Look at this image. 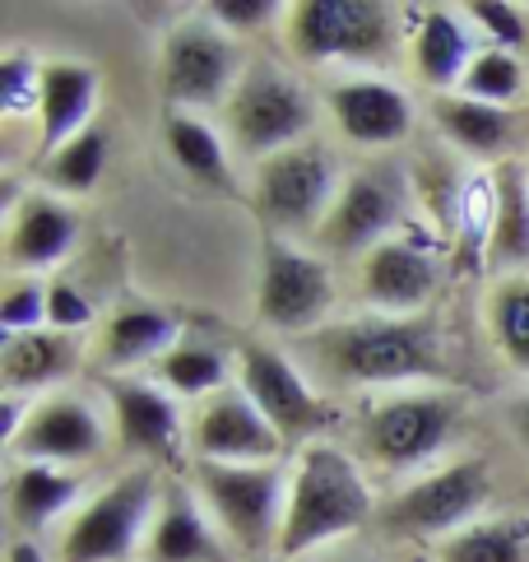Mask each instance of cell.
Segmentation results:
<instances>
[{"label":"cell","mask_w":529,"mask_h":562,"mask_svg":"<svg viewBox=\"0 0 529 562\" xmlns=\"http://www.w3.org/2000/svg\"><path fill=\"white\" fill-rule=\"evenodd\" d=\"M497 172V224H493V247H487V270L506 274H529V168L506 158L493 168Z\"/></svg>","instance_id":"cell-26"},{"label":"cell","mask_w":529,"mask_h":562,"mask_svg":"<svg viewBox=\"0 0 529 562\" xmlns=\"http://www.w3.org/2000/svg\"><path fill=\"white\" fill-rule=\"evenodd\" d=\"M330 312H335V274L320 256L289 247V243L264 247L260 293H256L260 326L307 339L330 326Z\"/></svg>","instance_id":"cell-12"},{"label":"cell","mask_w":529,"mask_h":562,"mask_svg":"<svg viewBox=\"0 0 529 562\" xmlns=\"http://www.w3.org/2000/svg\"><path fill=\"white\" fill-rule=\"evenodd\" d=\"M339 191H344L339 158L325 145H316V139L256 164V214L274 233L320 237Z\"/></svg>","instance_id":"cell-7"},{"label":"cell","mask_w":529,"mask_h":562,"mask_svg":"<svg viewBox=\"0 0 529 562\" xmlns=\"http://www.w3.org/2000/svg\"><path fill=\"white\" fill-rule=\"evenodd\" d=\"M168 154L177 158V168L205 182L214 191H233V158L223 149L218 131L200 112H172L168 116Z\"/></svg>","instance_id":"cell-28"},{"label":"cell","mask_w":529,"mask_h":562,"mask_svg":"<svg viewBox=\"0 0 529 562\" xmlns=\"http://www.w3.org/2000/svg\"><path fill=\"white\" fill-rule=\"evenodd\" d=\"M79 368V345L66 330H33V335H5L0 349V376H5L10 395H29L60 386Z\"/></svg>","instance_id":"cell-22"},{"label":"cell","mask_w":529,"mask_h":562,"mask_svg":"<svg viewBox=\"0 0 529 562\" xmlns=\"http://www.w3.org/2000/svg\"><path fill=\"white\" fill-rule=\"evenodd\" d=\"M181 345V326L158 307H121L103 326V363L116 372L162 363Z\"/></svg>","instance_id":"cell-25"},{"label":"cell","mask_w":529,"mask_h":562,"mask_svg":"<svg viewBox=\"0 0 529 562\" xmlns=\"http://www.w3.org/2000/svg\"><path fill=\"white\" fill-rule=\"evenodd\" d=\"M283 10H289V5H274V0H214L210 19L223 33L237 37V33H256V29L283 24Z\"/></svg>","instance_id":"cell-38"},{"label":"cell","mask_w":529,"mask_h":562,"mask_svg":"<svg viewBox=\"0 0 529 562\" xmlns=\"http://www.w3.org/2000/svg\"><path fill=\"white\" fill-rule=\"evenodd\" d=\"M376 497L362 474V460L335 441H307L293 465L289 516H283L279 558H316L344 535L372 526Z\"/></svg>","instance_id":"cell-2"},{"label":"cell","mask_w":529,"mask_h":562,"mask_svg":"<svg viewBox=\"0 0 529 562\" xmlns=\"http://www.w3.org/2000/svg\"><path fill=\"white\" fill-rule=\"evenodd\" d=\"M223 112H228L233 145L251 164H264V158H274L293 145H307V135L316 126V98L307 93V85L270 61L247 66Z\"/></svg>","instance_id":"cell-5"},{"label":"cell","mask_w":529,"mask_h":562,"mask_svg":"<svg viewBox=\"0 0 529 562\" xmlns=\"http://www.w3.org/2000/svg\"><path fill=\"white\" fill-rule=\"evenodd\" d=\"M330 112L339 135L358 149H395L409 139L418 108L399 85L381 75H344L330 85Z\"/></svg>","instance_id":"cell-16"},{"label":"cell","mask_w":529,"mask_h":562,"mask_svg":"<svg viewBox=\"0 0 529 562\" xmlns=\"http://www.w3.org/2000/svg\"><path fill=\"white\" fill-rule=\"evenodd\" d=\"M158 381L181 400H210L228 386V358L210 345L181 339V345L158 363Z\"/></svg>","instance_id":"cell-31"},{"label":"cell","mask_w":529,"mask_h":562,"mask_svg":"<svg viewBox=\"0 0 529 562\" xmlns=\"http://www.w3.org/2000/svg\"><path fill=\"white\" fill-rule=\"evenodd\" d=\"M316 562H353V558H344V553H316Z\"/></svg>","instance_id":"cell-42"},{"label":"cell","mask_w":529,"mask_h":562,"mask_svg":"<svg viewBox=\"0 0 529 562\" xmlns=\"http://www.w3.org/2000/svg\"><path fill=\"white\" fill-rule=\"evenodd\" d=\"M10 562H52V558L43 553L37 539H14V544H10Z\"/></svg>","instance_id":"cell-41"},{"label":"cell","mask_w":529,"mask_h":562,"mask_svg":"<svg viewBox=\"0 0 529 562\" xmlns=\"http://www.w3.org/2000/svg\"><path fill=\"white\" fill-rule=\"evenodd\" d=\"M108 391H112V405H116L121 447H131L149 460H172L181 451V441H187L191 428H181L177 400L168 391L149 386V381H131V376H116Z\"/></svg>","instance_id":"cell-18"},{"label":"cell","mask_w":529,"mask_h":562,"mask_svg":"<svg viewBox=\"0 0 529 562\" xmlns=\"http://www.w3.org/2000/svg\"><path fill=\"white\" fill-rule=\"evenodd\" d=\"M289 484L293 470L274 465H195V488L210 502V516L218 520V530H228V539L241 553H264L279 549L283 516H289Z\"/></svg>","instance_id":"cell-8"},{"label":"cell","mask_w":529,"mask_h":562,"mask_svg":"<svg viewBox=\"0 0 529 562\" xmlns=\"http://www.w3.org/2000/svg\"><path fill=\"white\" fill-rule=\"evenodd\" d=\"M464 98H479V103H493V108H511L516 98L525 93V66L516 61V52H502V47H483L474 56V66L464 70L460 89Z\"/></svg>","instance_id":"cell-33"},{"label":"cell","mask_w":529,"mask_h":562,"mask_svg":"<svg viewBox=\"0 0 529 562\" xmlns=\"http://www.w3.org/2000/svg\"><path fill=\"white\" fill-rule=\"evenodd\" d=\"M47 303H52V289L37 274L14 279V284L5 289V297H0V326H5V335L43 330L47 326Z\"/></svg>","instance_id":"cell-36"},{"label":"cell","mask_w":529,"mask_h":562,"mask_svg":"<svg viewBox=\"0 0 529 562\" xmlns=\"http://www.w3.org/2000/svg\"><path fill=\"white\" fill-rule=\"evenodd\" d=\"M237 386L256 400V409L270 418L283 437H307L320 428V391L289 353L274 345H241L237 349Z\"/></svg>","instance_id":"cell-15"},{"label":"cell","mask_w":529,"mask_h":562,"mask_svg":"<svg viewBox=\"0 0 529 562\" xmlns=\"http://www.w3.org/2000/svg\"><path fill=\"white\" fill-rule=\"evenodd\" d=\"M43 79L47 66L29 52H10L0 61V112L5 116H29V112H43Z\"/></svg>","instance_id":"cell-35"},{"label":"cell","mask_w":529,"mask_h":562,"mask_svg":"<svg viewBox=\"0 0 529 562\" xmlns=\"http://www.w3.org/2000/svg\"><path fill=\"white\" fill-rule=\"evenodd\" d=\"M108 447V418L85 395L33 400L19 437L5 447L10 465H89Z\"/></svg>","instance_id":"cell-13"},{"label":"cell","mask_w":529,"mask_h":562,"mask_svg":"<svg viewBox=\"0 0 529 562\" xmlns=\"http://www.w3.org/2000/svg\"><path fill=\"white\" fill-rule=\"evenodd\" d=\"M79 243V210L56 195H29L10 218L5 260L14 270H52Z\"/></svg>","instance_id":"cell-20"},{"label":"cell","mask_w":529,"mask_h":562,"mask_svg":"<svg viewBox=\"0 0 529 562\" xmlns=\"http://www.w3.org/2000/svg\"><path fill=\"white\" fill-rule=\"evenodd\" d=\"M85 479L60 465H14L10 474V520L19 530H47L75 512Z\"/></svg>","instance_id":"cell-27"},{"label":"cell","mask_w":529,"mask_h":562,"mask_svg":"<svg viewBox=\"0 0 529 562\" xmlns=\"http://www.w3.org/2000/svg\"><path fill=\"white\" fill-rule=\"evenodd\" d=\"M98 103V70L85 61H56L43 79V154L52 158L66 149L75 135L89 131V116Z\"/></svg>","instance_id":"cell-23"},{"label":"cell","mask_w":529,"mask_h":562,"mask_svg":"<svg viewBox=\"0 0 529 562\" xmlns=\"http://www.w3.org/2000/svg\"><path fill=\"white\" fill-rule=\"evenodd\" d=\"M437 284H441L437 256L423 243H409V237H391V243H381L376 251L358 260V293L368 312L423 316Z\"/></svg>","instance_id":"cell-17"},{"label":"cell","mask_w":529,"mask_h":562,"mask_svg":"<svg viewBox=\"0 0 529 562\" xmlns=\"http://www.w3.org/2000/svg\"><path fill=\"white\" fill-rule=\"evenodd\" d=\"M493 224H497V172H474L460 191V251L470 266H487V247H493Z\"/></svg>","instance_id":"cell-32"},{"label":"cell","mask_w":529,"mask_h":562,"mask_svg":"<svg viewBox=\"0 0 529 562\" xmlns=\"http://www.w3.org/2000/svg\"><path fill=\"white\" fill-rule=\"evenodd\" d=\"M460 428V395L455 391H399L385 395L362 414L358 424V460L409 474L437 460Z\"/></svg>","instance_id":"cell-4"},{"label":"cell","mask_w":529,"mask_h":562,"mask_svg":"<svg viewBox=\"0 0 529 562\" xmlns=\"http://www.w3.org/2000/svg\"><path fill=\"white\" fill-rule=\"evenodd\" d=\"M437 562H529V526L516 516H483L470 530L441 539Z\"/></svg>","instance_id":"cell-29"},{"label":"cell","mask_w":529,"mask_h":562,"mask_svg":"<svg viewBox=\"0 0 529 562\" xmlns=\"http://www.w3.org/2000/svg\"><path fill=\"white\" fill-rule=\"evenodd\" d=\"M247 75L241 47L214 19H187L162 43V93L177 112H210L228 108L233 89Z\"/></svg>","instance_id":"cell-9"},{"label":"cell","mask_w":529,"mask_h":562,"mask_svg":"<svg viewBox=\"0 0 529 562\" xmlns=\"http://www.w3.org/2000/svg\"><path fill=\"white\" fill-rule=\"evenodd\" d=\"M149 558L154 562H228L218 530L210 526L205 507L191 493H162L158 516L149 526Z\"/></svg>","instance_id":"cell-24"},{"label":"cell","mask_w":529,"mask_h":562,"mask_svg":"<svg viewBox=\"0 0 529 562\" xmlns=\"http://www.w3.org/2000/svg\"><path fill=\"white\" fill-rule=\"evenodd\" d=\"M108 168V135L89 126L85 135H75L66 149L52 154V182L70 195H85L98 187V177Z\"/></svg>","instance_id":"cell-34"},{"label":"cell","mask_w":529,"mask_h":562,"mask_svg":"<svg viewBox=\"0 0 529 562\" xmlns=\"http://www.w3.org/2000/svg\"><path fill=\"white\" fill-rule=\"evenodd\" d=\"M158 479L154 470H135L112 488L89 497L66 530H60V562H126L139 549L149 516H158Z\"/></svg>","instance_id":"cell-10"},{"label":"cell","mask_w":529,"mask_h":562,"mask_svg":"<svg viewBox=\"0 0 529 562\" xmlns=\"http://www.w3.org/2000/svg\"><path fill=\"white\" fill-rule=\"evenodd\" d=\"M279 29L302 66H381L399 43L395 10L376 0H297Z\"/></svg>","instance_id":"cell-3"},{"label":"cell","mask_w":529,"mask_h":562,"mask_svg":"<svg viewBox=\"0 0 529 562\" xmlns=\"http://www.w3.org/2000/svg\"><path fill=\"white\" fill-rule=\"evenodd\" d=\"M307 372L320 386H423L446 376V358L427 316H385L362 312L330 321L325 330L302 339Z\"/></svg>","instance_id":"cell-1"},{"label":"cell","mask_w":529,"mask_h":562,"mask_svg":"<svg viewBox=\"0 0 529 562\" xmlns=\"http://www.w3.org/2000/svg\"><path fill=\"white\" fill-rule=\"evenodd\" d=\"M464 14H470L474 29L493 37V47H502V52H520L529 43V19L520 5H506V0H474Z\"/></svg>","instance_id":"cell-37"},{"label":"cell","mask_w":529,"mask_h":562,"mask_svg":"<svg viewBox=\"0 0 529 562\" xmlns=\"http://www.w3.org/2000/svg\"><path fill=\"white\" fill-rule=\"evenodd\" d=\"M506 428L516 432V441H520V447H529V395L506 400Z\"/></svg>","instance_id":"cell-40"},{"label":"cell","mask_w":529,"mask_h":562,"mask_svg":"<svg viewBox=\"0 0 529 562\" xmlns=\"http://www.w3.org/2000/svg\"><path fill=\"white\" fill-rule=\"evenodd\" d=\"M283 447L289 437L256 409L241 386H223L218 395L200 400L191 418V451L210 465H274Z\"/></svg>","instance_id":"cell-14"},{"label":"cell","mask_w":529,"mask_h":562,"mask_svg":"<svg viewBox=\"0 0 529 562\" xmlns=\"http://www.w3.org/2000/svg\"><path fill=\"white\" fill-rule=\"evenodd\" d=\"M47 326L52 330H89L93 326V307H89V297L85 293H75L70 284H52V303H47Z\"/></svg>","instance_id":"cell-39"},{"label":"cell","mask_w":529,"mask_h":562,"mask_svg":"<svg viewBox=\"0 0 529 562\" xmlns=\"http://www.w3.org/2000/svg\"><path fill=\"white\" fill-rule=\"evenodd\" d=\"M483 47L474 43V19H464V10L451 5H432L418 19V33H414V70L427 89L437 93H455L464 70L474 66V56Z\"/></svg>","instance_id":"cell-19"},{"label":"cell","mask_w":529,"mask_h":562,"mask_svg":"<svg viewBox=\"0 0 529 562\" xmlns=\"http://www.w3.org/2000/svg\"><path fill=\"white\" fill-rule=\"evenodd\" d=\"M404 214H409V172L399 164H368L353 177H344V191L316 243L325 256L362 260L381 243H391L395 228L404 224Z\"/></svg>","instance_id":"cell-11"},{"label":"cell","mask_w":529,"mask_h":562,"mask_svg":"<svg viewBox=\"0 0 529 562\" xmlns=\"http://www.w3.org/2000/svg\"><path fill=\"white\" fill-rule=\"evenodd\" d=\"M427 116H432L441 139H451L455 149L474 154V158H502L516 145V126H520L511 108H493V103H479V98H464V93H437L432 103H427Z\"/></svg>","instance_id":"cell-21"},{"label":"cell","mask_w":529,"mask_h":562,"mask_svg":"<svg viewBox=\"0 0 529 562\" xmlns=\"http://www.w3.org/2000/svg\"><path fill=\"white\" fill-rule=\"evenodd\" d=\"M493 502V465L483 456H455L446 465L418 474L395 502H385L381 526L399 539H451L483 520Z\"/></svg>","instance_id":"cell-6"},{"label":"cell","mask_w":529,"mask_h":562,"mask_svg":"<svg viewBox=\"0 0 529 562\" xmlns=\"http://www.w3.org/2000/svg\"><path fill=\"white\" fill-rule=\"evenodd\" d=\"M487 330L497 353L529 376V274H506L487 293Z\"/></svg>","instance_id":"cell-30"}]
</instances>
